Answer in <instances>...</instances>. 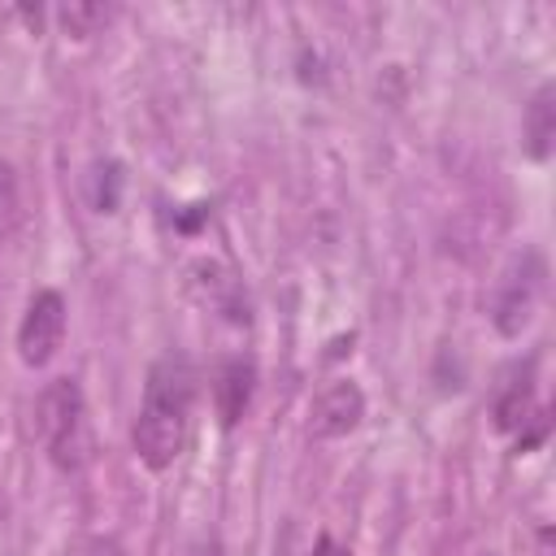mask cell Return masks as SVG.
<instances>
[{"mask_svg":"<svg viewBox=\"0 0 556 556\" xmlns=\"http://www.w3.org/2000/svg\"><path fill=\"white\" fill-rule=\"evenodd\" d=\"M195 365L182 356V352H165L148 365V378H143V404H139V417H135V430H130V443H135V456L161 473L178 460L182 443H187V426H191V408H195Z\"/></svg>","mask_w":556,"mask_h":556,"instance_id":"1","label":"cell"},{"mask_svg":"<svg viewBox=\"0 0 556 556\" xmlns=\"http://www.w3.org/2000/svg\"><path fill=\"white\" fill-rule=\"evenodd\" d=\"M35 434L61 473H78L91 460L87 400L74 378H52L35 400Z\"/></svg>","mask_w":556,"mask_h":556,"instance_id":"2","label":"cell"},{"mask_svg":"<svg viewBox=\"0 0 556 556\" xmlns=\"http://www.w3.org/2000/svg\"><path fill=\"white\" fill-rule=\"evenodd\" d=\"M543 287H547V261H543V252L539 248L513 252L508 265L495 278V291H491V321H495V330L504 339H517L530 326V317H534V308L543 300Z\"/></svg>","mask_w":556,"mask_h":556,"instance_id":"3","label":"cell"},{"mask_svg":"<svg viewBox=\"0 0 556 556\" xmlns=\"http://www.w3.org/2000/svg\"><path fill=\"white\" fill-rule=\"evenodd\" d=\"M61 339H65V295L43 287L30 295L22 321H17V356L22 365L30 369H43L56 352H61Z\"/></svg>","mask_w":556,"mask_h":556,"instance_id":"4","label":"cell"},{"mask_svg":"<svg viewBox=\"0 0 556 556\" xmlns=\"http://www.w3.org/2000/svg\"><path fill=\"white\" fill-rule=\"evenodd\" d=\"M187 287H191V295L204 304V308H213V313H222L226 321H235V326H248L252 321V313H248V291H243V282L222 265V261H195L191 269H187Z\"/></svg>","mask_w":556,"mask_h":556,"instance_id":"5","label":"cell"},{"mask_svg":"<svg viewBox=\"0 0 556 556\" xmlns=\"http://www.w3.org/2000/svg\"><path fill=\"white\" fill-rule=\"evenodd\" d=\"M361 417H365V391L352 378H334L313 395L308 430L317 439H343L361 426Z\"/></svg>","mask_w":556,"mask_h":556,"instance_id":"6","label":"cell"},{"mask_svg":"<svg viewBox=\"0 0 556 556\" xmlns=\"http://www.w3.org/2000/svg\"><path fill=\"white\" fill-rule=\"evenodd\" d=\"M539 413L543 408L534 404V356H530V361H517L504 369V378L491 395V421L504 434H521Z\"/></svg>","mask_w":556,"mask_h":556,"instance_id":"7","label":"cell"},{"mask_svg":"<svg viewBox=\"0 0 556 556\" xmlns=\"http://www.w3.org/2000/svg\"><path fill=\"white\" fill-rule=\"evenodd\" d=\"M252 391H256V361L252 356H226L213 378H208V395H213V413L226 430H235L252 404Z\"/></svg>","mask_w":556,"mask_h":556,"instance_id":"8","label":"cell"},{"mask_svg":"<svg viewBox=\"0 0 556 556\" xmlns=\"http://www.w3.org/2000/svg\"><path fill=\"white\" fill-rule=\"evenodd\" d=\"M552 143H556V87L543 83L530 104H526V117H521V148L530 161H547L552 156Z\"/></svg>","mask_w":556,"mask_h":556,"instance_id":"9","label":"cell"},{"mask_svg":"<svg viewBox=\"0 0 556 556\" xmlns=\"http://www.w3.org/2000/svg\"><path fill=\"white\" fill-rule=\"evenodd\" d=\"M56 22L65 35L74 39H87V35H100L109 22H113V4H100V0H70L56 9Z\"/></svg>","mask_w":556,"mask_h":556,"instance_id":"10","label":"cell"},{"mask_svg":"<svg viewBox=\"0 0 556 556\" xmlns=\"http://www.w3.org/2000/svg\"><path fill=\"white\" fill-rule=\"evenodd\" d=\"M117 200H122V165L117 161H96V178H91L96 213H117Z\"/></svg>","mask_w":556,"mask_h":556,"instance_id":"11","label":"cell"},{"mask_svg":"<svg viewBox=\"0 0 556 556\" xmlns=\"http://www.w3.org/2000/svg\"><path fill=\"white\" fill-rule=\"evenodd\" d=\"M22 222V191H17V174L9 161H0V239L13 235V226Z\"/></svg>","mask_w":556,"mask_h":556,"instance_id":"12","label":"cell"},{"mask_svg":"<svg viewBox=\"0 0 556 556\" xmlns=\"http://www.w3.org/2000/svg\"><path fill=\"white\" fill-rule=\"evenodd\" d=\"M70 556H126V547H122L113 534H83V539L70 547Z\"/></svg>","mask_w":556,"mask_h":556,"instance_id":"13","label":"cell"},{"mask_svg":"<svg viewBox=\"0 0 556 556\" xmlns=\"http://www.w3.org/2000/svg\"><path fill=\"white\" fill-rule=\"evenodd\" d=\"M308 556H352L343 543H334L330 534H317V543H313V552Z\"/></svg>","mask_w":556,"mask_h":556,"instance_id":"14","label":"cell"},{"mask_svg":"<svg viewBox=\"0 0 556 556\" xmlns=\"http://www.w3.org/2000/svg\"><path fill=\"white\" fill-rule=\"evenodd\" d=\"M187 556H226V547H222L217 539H195V543L187 547Z\"/></svg>","mask_w":556,"mask_h":556,"instance_id":"15","label":"cell"}]
</instances>
